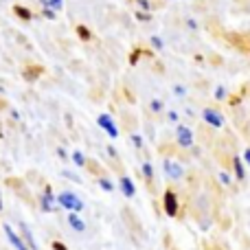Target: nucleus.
Returning a JSON list of instances; mask_svg holds the SVG:
<instances>
[{
  "label": "nucleus",
  "mask_w": 250,
  "mask_h": 250,
  "mask_svg": "<svg viewBox=\"0 0 250 250\" xmlns=\"http://www.w3.org/2000/svg\"><path fill=\"white\" fill-rule=\"evenodd\" d=\"M57 204H60V208H64V211H68V213L83 211V200L79 198L77 193H73V191H62V193L57 195Z\"/></svg>",
  "instance_id": "1"
},
{
  "label": "nucleus",
  "mask_w": 250,
  "mask_h": 250,
  "mask_svg": "<svg viewBox=\"0 0 250 250\" xmlns=\"http://www.w3.org/2000/svg\"><path fill=\"white\" fill-rule=\"evenodd\" d=\"M163 211L167 217H178V213H180V198L176 195V191L167 189L163 193Z\"/></svg>",
  "instance_id": "2"
},
{
  "label": "nucleus",
  "mask_w": 250,
  "mask_h": 250,
  "mask_svg": "<svg viewBox=\"0 0 250 250\" xmlns=\"http://www.w3.org/2000/svg\"><path fill=\"white\" fill-rule=\"evenodd\" d=\"M163 171H165V176H167L169 180H173V182H178V180L185 178V167H182L178 160H173V158H165L163 160Z\"/></svg>",
  "instance_id": "3"
},
{
  "label": "nucleus",
  "mask_w": 250,
  "mask_h": 250,
  "mask_svg": "<svg viewBox=\"0 0 250 250\" xmlns=\"http://www.w3.org/2000/svg\"><path fill=\"white\" fill-rule=\"evenodd\" d=\"M176 141H178V145H180L182 149H191L193 143H195V138H193V132H191L187 125L178 123L176 125Z\"/></svg>",
  "instance_id": "4"
},
{
  "label": "nucleus",
  "mask_w": 250,
  "mask_h": 250,
  "mask_svg": "<svg viewBox=\"0 0 250 250\" xmlns=\"http://www.w3.org/2000/svg\"><path fill=\"white\" fill-rule=\"evenodd\" d=\"M97 123H99V127L104 129L110 138H119V127L114 125V121H112V117H110V114H99Z\"/></svg>",
  "instance_id": "5"
},
{
  "label": "nucleus",
  "mask_w": 250,
  "mask_h": 250,
  "mask_svg": "<svg viewBox=\"0 0 250 250\" xmlns=\"http://www.w3.org/2000/svg\"><path fill=\"white\" fill-rule=\"evenodd\" d=\"M2 230H4V235H7L9 244H11V246L16 248V250H31V248L26 246L24 242H22V237H20V235H16V230H13L9 224H4V226H2Z\"/></svg>",
  "instance_id": "6"
},
{
  "label": "nucleus",
  "mask_w": 250,
  "mask_h": 250,
  "mask_svg": "<svg viewBox=\"0 0 250 250\" xmlns=\"http://www.w3.org/2000/svg\"><path fill=\"white\" fill-rule=\"evenodd\" d=\"M202 119L207 121V125H211V127H222V125H224V117L213 108L202 110Z\"/></svg>",
  "instance_id": "7"
},
{
  "label": "nucleus",
  "mask_w": 250,
  "mask_h": 250,
  "mask_svg": "<svg viewBox=\"0 0 250 250\" xmlns=\"http://www.w3.org/2000/svg\"><path fill=\"white\" fill-rule=\"evenodd\" d=\"M40 204H42V211L44 213H55L57 207H60V204H57V195H53L51 191H46V193L40 198Z\"/></svg>",
  "instance_id": "8"
},
{
  "label": "nucleus",
  "mask_w": 250,
  "mask_h": 250,
  "mask_svg": "<svg viewBox=\"0 0 250 250\" xmlns=\"http://www.w3.org/2000/svg\"><path fill=\"white\" fill-rule=\"evenodd\" d=\"M119 189H121V193L125 198H134V195H136V185H134V180L129 176L119 178Z\"/></svg>",
  "instance_id": "9"
},
{
  "label": "nucleus",
  "mask_w": 250,
  "mask_h": 250,
  "mask_svg": "<svg viewBox=\"0 0 250 250\" xmlns=\"http://www.w3.org/2000/svg\"><path fill=\"white\" fill-rule=\"evenodd\" d=\"M68 224L75 233H86V222L79 217V213H68Z\"/></svg>",
  "instance_id": "10"
},
{
  "label": "nucleus",
  "mask_w": 250,
  "mask_h": 250,
  "mask_svg": "<svg viewBox=\"0 0 250 250\" xmlns=\"http://www.w3.org/2000/svg\"><path fill=\"white\" fill-rule=\"evenodd\" d=\"M233 171H235V178H237L239 182L246 180V169H244V160L237 158V156L233 158Z\"/></svg>",
  "instance_id": "11"
},
{
  "label": "nucleus",
  "mask_w": 250,
  "mask_h": 250,
  "mask_svg": "<svg viewBox=\"0 0 250 250\" xmlns=\"http://www.w3.org/2000/svg\"><path fill=\"white\" fill-rule=\"evenodd\" d=\"M20 230H22V237H24V244H26V246H29L31 250H38V244H35L33 235L29 233V229H26L24 222H20Z\"/></svg>",
  "instance_id": "12"
},
{
  "label": "nucleus",
  "mask_w": 250,
  "mask_h": 250,
  "mask_svg": "<svg viewBox=\"0 0 250 250\" xmlns=\"http://www.w3.org/2000/svg\"><path fill=\"white\" fill-rule=\"evenodd\" d=\"M141 171H143V176H145V180H154V167H151V163L149 160H145V163L141 165Z\"/></svg>",
  "instance_id": "13"
},
{
  "label": "nucleus",
  "mask_w": 250,
  "mask_h": 250,
  "mask_svg": "<svg viewBox=\"0 0 250 250\" xmlns=\"http://www.w3.org/2000/svg\"><path fill=\"white\" fill-rule=\"evenodd\" d=\"M99 187L104 191H108V193H112V191H114V182L108 180V178H99Z\"/></svg>",
  "instance_id": "14"
},
{
  "label": "nucleus",
  "mask_w": 250,
  "mask_h": 250,
  "mask_svg": "<svg viewBox=\"0 0 250 250\" xmlns=\"http://www.w3.org/2000/svg\"><path fill=\"white\" fill-rule=\"evenodd\" d=\"M73 163L77 165V167H83V165H86V156H83L82 151H73Z\"/></svg>",
  "instance_id": "15"
},
{
  "label": "nucleus",
  "mask_w": 250,
  "mask_h": 250,
  "mask_svg": "<svg viewBox=\"0 0 250 250\" xmlns=\"http://www.w3.org/2000/svg\"><path fill=\"white\" fill-rule=\"evenodd\" d=\"M217 178H220V182H222L224 187H230V185H233V178H230L226 171H220V176H217Z\"/></svg>",
  "instance_id": "16"
},
{
  "label": "nucleus",
  "mask_w": 250,
  "mask_h": 250,
  "mask_svg": "<svg viewBox=\"0 0 250 250\" xmlns=\"http://www.w3.org/2000/svg\"><path fill=\"white\" fill-rule=\"evenodd\" d=\"M42 4H44V7H48V4H51L53 9H62V7H64V2H62V0H42Z\"/></svg>",
  "instance_id": "17"
},
{
  "label": "nucleus",
  "mask_w": 250,
  "mask_h": 250,
  "mask_svg": "<svg viewBox=\"0 0 250 250\" xmlns=\"http://www.w3.org/2000/svg\"><path fill=\"white\" fill-rule=\"evenodd\" d=\"M151 112H160V110H163V104H160L158 99H151Z\"/></svg>",
  "instance_id": "18"
},
{
  "label": "nucleus",
  "mask_w": 250,
  "mask_h": 250,
  "mask_svg": "<svg viewBox=\"0 0 250 250\" xmlns=\"http://www.w3.org/2000/svg\"><path fill=\"white\" fill-rule=\"evenodd\" d=\"M132 143H134V147H138V149L145 145V143H143V136H138V134H134L132 136Z\"/></svg>",
  "instance_id": "19"
},
{
  "label": "nucleus",
  "mask_w": 250,
  "mask_h": 250,
  "mask_svg": "<svg viewBox=\"0 0 250 250\" xmlns=\"http://www.w3.org/2000/svg\"><path fill=\"white\" fill-rule=\"evenodd\" d=\"M173 95H176V97H185L187 95V88L185 86H173Z\"/></svg>",
  "instance_id": "20"
},
{
  "label": "nucleus",
  "mask_w": 250,
  "mask_h": 250,
  "mask_svg": "<svg viewBox=\"0 0 250 250\" xmlns=\"http://www.w3.org/2000/svg\"><path fill=\"white\" fill-rule=\"evenodd\" d=\"M224 97H226V90H224V88H217V90H215V99H224Z\"/></svg>",
  "instance_id": "21"
},
{
  "label": "nucleus",
  "mask_w": 250,
  "mask_h": 250,
  "mask_svg": "<svg viewBox=\"0 0 250 250\" xmlns=\"http://www.w3.org/2000/svg\"><path fill=\"white\" fill-rule=\"evenodd\" d=\"M151 44H154V46L158 48V51H160V48H163V42H160V38H156V35H154V38H151Z\"/></svg>",
  "instance_id": "22"
},
{
  "label": "nucleus",
  "mask_w": 250,
  "mask_h": 250,
  "mask_svg": "<svg viewBox=\"0 0 250 250\" xmlns=\"http://www.w3.org/2000/svg\"><path fill=\"white\" fill-rule=\"evenodd\" d=\"M53 250H68L62 242H53Z\"/></svg>",
  "instance_id": "23"
},
{
  "label": "nucleus",
  "mask_w": 250,
  "mask_h": 250,
  "mask_svg": "<svg viewBox=\"0 0 250 250\" xmlns=\"http://www.w3.org/2000/svg\"><path fill=\"white\" fill-rule=\"evenodd\" d=\"M242 160H244V163H246L248 167H250V147H248L246 151H244V158H242Z\"/></svg>",
  "instance_id": "24"
},
{
  "label": "nucleus",
  "mask_w": 250,
  "mask_h": 250,
  "mask_svg": "<svg viewBox=\"0 0 250 250\" xmlns=\"http://www.w3.org/2000/svg\"><path fill=\"white\" fill-rule=\"evenodd\" d=\"M167 119H169L171 123H178V114H176V112H169V114H167Z\"/></svg>",
  "instance_id": "25"
},
{
  "label": "nucleus",
  "mask_w": 250,
  "mask_h": 250,
  "mask_svg": "<svg viewBox=\"0 0 250 250\" xmlns=\"http://www.w3.org/2000/svg\"><path fill=\"white\" fill-rule=\"evenodd\" d=\"M138 7H141V9H149V2H147V0H138Z\"/></svg>",
  "instance_id": "26"
},
{
  "label": "nucleus",
  "mask_w": 250,
  "mask_h": 250,
  "mask_svg": "<svg viewBox=\"0 0 250 250\" xmlns=\"http://www.w3.org/2000/svg\"><path fill=\"white\" fill-rule=\"evenodd\" d=\"M0 208H2V200H0Z\"/></svg>",
  "instance_id": "27"
},
{
  "label": "nucleus",
  "mask_w": 250,
  "mask_h": 250,
  "mask_svg": "<svg viewBox=\"0 0 250 250\" xmlns=\"http://www.w3.org/2000/svg\"><path fill=\"white\" fill-rule=\"evenodd\" d=\"M248 226H250V224H248Z\"/></svg>",
  "instance_id": "28"
}]
</instances>
